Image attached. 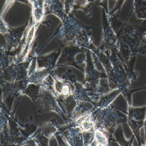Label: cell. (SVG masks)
I'll return each mask as SVG.
<instances>
[{"label":"cell","mask_w":146,"mask_h":146,"mask_svg":"<svg viewBox=\"0 0 146 146\" xmlns=\"http://www.w3.org/2000/svg\"><path fill=\"white\" fill-rule=\"evenodd\" d=\"M110 58V61L112 63L113 69L112 71L108 74V81L110 84L111 90L119 89L121 94L125 95L128 105H131V94L132 91L129 90V86L131 84V79L129 78L127 74L125 63L122 62L121 60L117 56V48L112 49L110 51V54H108Z\"/></svg>","instance_id":"1"},{"label":"cell","mask_w":146,"mask_h":146,"mask_svg":"<svg viewBox=\"0 0 146 146\" xmlns=\"http://www.w3.org/2000/svg\"><path fill=\"white\" fill-rule=\"evenodd\" d=\"M92 118L96 127H100L107 132L110 141H113V132L118 125L127 123V115L122 113L115 107L108 106L107 108H96L92 111Z\"/></svg>","instance_id":"2"},{"label":"cell","mask_w":146,"mask_h":146,"mask_svg":"<svg viewBox=\"0 0 146 146\" xmlns=\"http://www.w3.org/2000/svg\"><path fill=\"white\" fill-rule=\"evenodd\" d=\"M86 52V67L84 74H85V81L84 86L86 88V91L92 99H99L100 95L98 94V86L100 83L101 78H108L107 73H101L95 67L94 58H92V50L91 49L85 48Z\"/></svg>","instance_id":"3"},{"label":"cell","mask_w":146,"mask_h":146,"mask_svg":"<svg viewBox=\"0 0 146 146\" xmlns=\"http://www.w3.org/2000/svg\"><path fill=\"white\" fill-rule=\"evenodd\" d=\"M61 22L62 26L60 29L58 33L56 35V39L62 44V46L74 44L76 35L81 29L82 24L77 22L71 14L66 15Z\"/></svg>","instance_id":"4"},{"label":"cell","mask_w":146,"mask_h":146,"mask_svg":"<svg viewBox=\"0 0 146 146\" xmlns=\"http://www.w3.org/2000/svg\"><path fill=\"white\" fill-rule=\"evenodd\" d=\"M38 101L39 113H43L45 111H54V112L58 113L62 118L65 123H68L72 121L70 119V117L65 113V111L62 110V108L60 107V104H58L57 100V96L50 91H47V90L43 89L42 87L41 94H40Z\"/></svg>","instance_id":"5"},{"label":"cell","mask_w":146,"mask_h":146,"mask_svg":"<svg viewBox=\"0 0 146 146\" xmlns=\"http://www.w3.org/2000/svg\"><path fill=\"white\" fill-rule=\"evenodd\" d=\"M117 37L119 40H122L126 44H128L134 52V54L139 53V48L141 47V42H143L138 32L136 31L135 27L132 25L128 24H125V26L119 30V32L117 33Z\"/></svg>","instance_id":"6"},{"label":"cell","mask_w":146,"mask_h":146,"mask_svg":"<svg viewBox=\"0 0 146 146\" xmlns=\"http://www.w3.org/2000/svg\"><path fill=\"white\" fill-rule=\"evenodd\" d=\"M79 52H85V48H82L76 44L62 46L60 57L58 58V63H57V67H60V66H62V65H70V66H74V68H76V69H78L84 73L85 69L80 67L79 65L76 63V60H74L76 55Z\"/></svg>","instance_id":"7"},{"label":"cell","mask_w":146,"mask_h":146,"mask_svg":"<svg viewBox=\"0 0 146 146\" xmlns=\"http://www.w3.org/2000/svg\"><path fill=\"white\" fill-rule=\"evenodd\" d=\"M29 83V77L22 80H16L14 82H9L4 79H1V89H2V98L11 96L13 98H19L23 95L24 90L27 88Z\"/></svg>","instance_id":"8"},{"label":"cell","mask_w":146,"mask_h":146,"mask_svg":"<svg viewBox=\"0 0 146 146\" xmlns=\"http://www.w3.org/2000/svg\"><path fill=\"white\" fill-rule=\"evenodd\" d=\"M118 37L114 33L110 24V20L106 15L104 11L103 15V45L106 51H111L114 48H117Z\"/></svg>","instance_id":"9"},{"label":"cell","mask_w":146,"mask_h":146,"mask_svg":"<svg viewBox=\"0 0 146 146\" xmlns=\"http://www.w3.org/2000/svg\"><path fill=\"white\" fill-rule=\"evenodd\" d=\"M38 27H39L38 24H33V26L30 27L29 33H27L26 39H25V42H23V45H22V50L20 52V54L16 56V57H14L13 63H19V62H23V61H26L27 55H29V53L32 48L34 37L36 35V30L38 29Z\"/></svg>","instance_id":"10"},{"label":"cell","mask_w":146,"mask_h":146,"mask_svg":"<svg viewBox=\"0 0 146 146\" xmlns=\"http://www.w3.org/2000/svg\"><path fill=\"white\" fill-rule=\"evenodd\" d=\"M51 74L54 77L55 80V91L58 96L61 97H66V96L72 95L74 91V84L61 78V76H57V71L53 70L51 72Z\"/></svg>","instance_id":"11"},{"label":"cell","mask_w":146,"mask_h":146,"mask_svg":"<svg viewBox=\"0 0 146 146\" xmlns=\"http://www.w3.org/2000/svg\"><path fill=\"white\" fill-rule=\"evenodd\" d=\"M27 29V26L19 27V29H13V30H10L9 32L4 34V37L7 41V45H8V49L7 50L9 52H11L14 49H16L19 44L22 42V38H23L25 31Z\"/></svg>","instance_id":"12"},{"label":"cell","mask_w":146,"mask_h":146,"mask_svg":"<svg viewBox=\"0 0 146 146\" xmlns=\"http://www.w3.org/2000/svg\"><path fill=\"white\" fill-rule=\"evenodd\" d=\"M61 49L57 52H53L50 55L42 56L36 58L37 68H49L51 70H56L58 58L60 57Z\"/></svg>","instance_id":"13"},{"label":"cell","mask_w":146,"mask_h":146,"mask_svg":"<svg viewBox=\"0 0 146 146\" xmlns=\"http://www.w3.org/2000/svg\"><path fill=\"white\" fill-rule=\"evenodd\" d=\"M29 5L32 8V18L34 24L40 25L45 16V0H29Z\"/></svg>","instance_id":"14"},{"label":"cell","mask_w":146,"mask_h":146,"mask_svg":"<svg viewBox=\"0 0 146 146\" xmlns=\"http://www.w3.org/2000/svg\"><path fill=\"white\" fill-rule=\"evenodd\" d=\"M76 45H78L82 48H88L90 49L91 45L92 44V31L91 27H88L82 25L81 29H79L78 33L76 38Z\"/></svg>","instance_id":"15"},{"label":"cell","mask_w":146,"mask_h":146,"mask_svg":"<svg viewBox=\"0 0 146 146\" xmlns=\"http://www.w3.org/2000/svg\"><path fill=\"white\" fill-rule=\"evenodd\" d=\"M55 14L60 18L61 21L66 16L64 10V6L62 3L60 2V0H49L48 2H46L45 6V15L47 14Z\"/></svg>","instance_id":"16"},{"label":"cell","mask_w":146,"mask_h":146,"mask_svg":"<svg viewBox=\"0 0 146 146\" xmlns=\"http://www.w3.org/2000/svg\"><path fill=\"white\" fill-rule=\"evenodd\" d=\"M73 121H74L77 127H79V129L81 130L82 133L86 131L94 130L95 123H94V118H92V111L84 114L81 117L77 118V119L73 120Z\"/></svg>","instance_id":"17"},{"label":"cell","mask_w":146,"mask_h":146,"mask_svg":"<svg viewBox=\"0 0 146 146\" xmlns=\"http://www.w3.org/2000/svg\"><path fill=\"white\" fill-rule=\"evenodd\" d=\"M53 70L49 68H37L34 69L32 72L29 74V83H35L42 85L44 81V79L51 74Z\"/></svg>","instance_id":"18"},{"label":"cell","mask_w":146,"mask_h":146,"mask_svg":"<svg viewBox=\"0 0 146 146\" xmlns=\"http://www.w3.org/2000/svg\"><path fill=\"white\" fill-rule=\"evenodd\" d=\"M95 107L94 104L90 103V102L86 101H77V104L74 108V110L73 111L72 115H71V120H76L77 118L81 117L82 115L94 111L95 110Z\"/></svg>","instance_id":"19"},{"label":"cell","mask_w":146,"mask_h":146,"mask_svg":"<svg viewBox=\"0 0 146 146\" xmlns=\"http://www.w3.org/2000/svg\"><path fill=\"white\" fill-rule=\"evenodd\" d=\"M58 126L60 125L57 123L56 120L53 119L51 121H49V122L41 123L37 130H38L39 132L42 133L44 136L48 137V138L51 139L56 137V134H57V132L58 131Z\"/></svg>","instance_id":"20"},{"label":"cell","mask_w":146,"mask_h":146,"mask_svg":"<svg viewBox=\"0 0 146 146\" xmlns=\"http://www.w3.org/2000/svg\"><path fill=\"white\" fill-rule=\"evenodd\" d=\"M134 52L131 49V47L126 44L125 42H123L122 40L118 39L117 42V56L120 58L121 61L123 63H126L127 60H129L132 56H134Z\"/></svg>","instance_id":"21"},{"label":"cell","mask_w":146,"mask_h":146,"mask_svg":"<svg viewBox=\"0 0 146 146\" xmlns=\"http://www.w3.org/2000/svg\"><path fill=\"white\" fill-rule=\"evenodd\" d=\"M120 94H121L120 90L115 89V90H112L111 92H108V94L101 95L100 98H99V101L95 102L94 107L99 108H104L108 107V106H110V104L114 101V99L116 98Z\"/></svg>","instance_id":"22"},{"label":"cell","mask_w":146,"mask_h":146,"mask_svg":"<svg viewBox=\"0 0 146 146\" xmlns=\"http://www.w3.org/2000/svg\"><path fill=\"white\" fill-rule=\"evenodd\" d=\"M57 100H58V104H60V107H62V106H63V108L65 110V112H66V114L70 117V119H71V115H72L74 108H76V106L77 104V100L74 97L73 94L69 95V96H66V97L58 96ZM63 108H62V110H63Z\"/></svg>","instance_id":"23"},{"label":"cell","mask_w":146,"mask_h":146,"mask_svg":"<svg viewBox=\"0 0 146 146\" xmlns=\"http://www.w3.org/2000/svg\"><path fill=\"white\" fill-rule=\"evenodd\" d=\"M74 91L73 92L74 97L76 99L77 101H86V102H90L92 104H95V102L92 100V98L90 97V95L88 94V92L86 91V88L84 86L83 83H78L76 81L74 83Z\"/></svg>","instance_id":"24"},{"label":"cell","mask_w":146,"mask_h":146,"mask_svg":"<svg viewBox=\"0 0 146 146\" xmlns=\"http://www.w3.org/2000/svg\"><path fill=\"white\" fill-rule=\"evenodd\" d=\"M94 139L92 141V145L96 146H108L110 145V138L107 134V132L104 131L100 127H94Z\"/></svg>","instance_id":"25"},{"label":"cell","mask_w":146,"mask_h":146,"mask_svg":"<svg viewBox=\"0 0 146 146\" xmlns=\"http://www.w3.org/2000/svg\"><path fill=\"white\" fill-rule=\"evenodd\" d=\"M127 123L131 128L133 134L136 137L137 141L139 142V145H143L144 142L142 141V139L141 138V134H139V131H141V128H142V126L144 125V121H139V120H135L132 119V118L127 117Z\"/></svg>","instance_id":"26"},{"label":"cell","mask_w":146,"mask_h":146,"mask_svg":"<svg viewBox=\"0 0 146 146\" xmlns=\"http://www.w3.org/2000/svg\"><path fill=\"white\" fill-rule=\"evenodd\" d=\"M41 90H42V85H40V84L29 83L27 87L24 90L23 95L29 96L34 103V102L38 101V99L40 97V94H41Z\"/></svg>","instance_id":"27"},{"label":"cell","mask_w":146,"mask_h":146,"mask_svg":"<svg viewBox=\"0 0 146 146\" xmlns=\"http://www.w3.org/2000/svg\"><path fill=\"white\" fill-rule=\"evenodd\" d=\"M94 1H96V0H92V1H90V2H89V0H76L73 11L76 10H82L84 11V13H86V15H88V17H91L92 16V6L94 4Z\"/></svg>","instance_id":"28"},{"label":"cell","mask_w":146,"mask_h":146,"mask_svg":"<svg viewBox=\"0 0 146 146\" xmlns=\"http://www.w3.org/2000/svg\"><path fill=\"white\" fill-rule=\"evenodd\" d=\"M145 115H146V107L133 108L131 107V105H129L127 117L132 118V119H135V120H139V121H144Z\"/></svg>","instance_id":"29"},{"label":"cell","mask_w":146,"mask_h":146,"mask_svg":"<svg viewBox=\"0 0 146 146\" xmlns=\"http://www.w3.org/2000/svg\"><path fill=\"white\" fill-rule=\"evenodd\" d=\"M134 11L139 19H146V0H134Z\"/></svg>","instance_id":"30"},{"label":"cell","mask_w":146,"mask_h":146,"mask_svg":"<svg viewBox=\"0 0 146 146\" xmlns=\"http://www.w3.org/2000/svg\"><path fill=\"white\" fill-rule=\"evenodd\" d=\"M122 126H123V125H118V127L116 129H115V131L113 132V141H117L118 143H119L120 145H122V146L132 145L133 139H130L129 141H126L125 139V138H123Z\"/></svg>","instance_id":"31"},{"label":"cell","mask_w":146,"mask_h":146,"mask_svg":"<svg viewBox=\"0 0 146 146\" xmlns=\"http://www.w3.org/2000/svg\"><path fill=\"white\" fill-rule=\"evenodd\" d=\"M31 137L36 141L37 145H39V146H47L49 144L48 142H49V141H50V139H49L48 137L44 136L42 133L39 132L38 130H37V131L34 133Z\"/></svg>","instance_id":"32"},{"label":"cell","mask_w":146,"mask_h":146,"mask_svg":"<svg viewBox=\"0 0 146 146\" xmlns=\"http://www.w3.org/2000/svg\"><path fill=\"white\" fill-rule=\"evenodd\" d=\"M42 87L43 89L47 90V91H50L57 96V94H56V91H55V80L51 74L44 79V81L42 84Z\"/></svg>","instance_id":"33"},{"label":"cell","mask_w":146,"mask_h":146,"mask_svg":"<svg viewBox=\"0 0 146 146\" xmlns=\"http://www.w3.org/2000/svg\"><path fill=\"white\" fill-rule=\"evenodd\" d=\"M82 137H83L84 146L92 145V141H94V130H92V131L83 132L82 133Z\"/></svg>","instance_id":"34"},{"label":"cell","mask_w":146,"mask_h":146,"mask_svg":"<svg viewBox=\"0 0 146 146\" xmlns=\"http://www.w3.org/2000/svg\"><path fill=\"white\" fill-rule=\"evenodd\" d=\"M74 3H76V0H65L64 10H65V13L67 15H69L73 12Z\"/></svg>","instance_id":"35"},{"label":"cell","mask_w":146,"mask_h":146,"mask_svg":"<svg viewBox=\"0 0 146 146\" xmlns=\"http://www.w3.org/2000/svg\"><path fill=\"white\" fill-rule=\"evenodd\" d=\"M110 89V84H108V81L107 83H99V86H98V94L99 95H103V94H108V91Z\"/></svg>","instance_id":"36"},{"label":"cell","mask_w":146,"mask_h":146,"mask_svg":"<svg viewBox=\"0 0 146 146\" xmlns=\"http://www.w3.org/2000/svg\"><path fill=\"white\" fill-rule=\"evenodd\" d=\"M10 30H11L10 27L5 23V21L3 20V18L1 17L0 18V32H1L2 35H4V34L9 32Z\"/></svg>","instance_id":"37"},{"label":"cell","mask_w":146,"mask_h":146,"mask_svg":"<svg viewBox=\"0 0 146 146\" xmlns=\"http://www.w3.org/2000/svg\"><path fill=\"white\" fill-rule=\"evenodd\" d=\"M14 1H17V0H7V1H6L5 5H4V8H3V10L1 11V17L2 18L6 14V12L9 11V9L11 7V5L13 4Z\"/></svg>","instance_id":"38"},{"label":"cell","mask_w":146,"mask_h":146,"mask_svg":"<svg viewBox=\"0 0 146 146\" xmlns=\"http://www.w3.org/2000/svg\"><path fill=\"white\" fill-rule=\"evenodd\" d=\"M22 145H26V146H37V142L32 137H29V138H27L26 141L23 142V144Z\"/></svg>","instance_id":"39"},{"label":"cell","mask_w":146,"mask_h":146,"mask_svg":"<svg viewBox=\"0 0 146 146\" xmlns=\"http://www.w3.org/2000/svg\"><path fill=\"white\" fill-rule=\"evenodd\" d=\"M98 5L102 6V7L104 8V11H106V13H107L108 15L110 14V12H108V0H102L101 3H99Z\"/></svg>","instance_id":"40"},{"label":"cell","mask_w":146,"mask_h":146,"mask_svg":"<svg viewBox=\"0 0 146 146\" xmlns=\"http://www.w3.org/2000/svg\"><path fill=\"white\" fill-rule=\"evenodd\" d=\"M138 52L139 53H141V54H145V52H146V42H145V45H142L141 47L139 48Z\"/></svg>","instance_id":"41"}]
</instances>
